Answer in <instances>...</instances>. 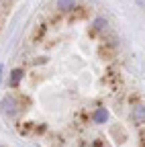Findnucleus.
<instances>
[{"mask_svg": "<svg viewBox=\"0 0 145 147\" xmlns=\"http://www.w3.org/2000/svg\"><path fill=\"white\" fill-rule=\"evenodd\" d=\"M141 139H143V141H145V135H143V137H141ZM143 147H145V143H143Z\"/></svg>", "mask_w": 145, "mask_h": 147, "instance_id": "6e6552de", "label": "nucleus"}, {"mask_svg": "<svg viewBox=\"0 0 145 147\" xmlns=\"http://www.w3.org/2000/svg\"><path fill=\"white\" fill-rule=\"evenodd\" d=\"M0 106H2V108H4V113H8L10 117H14V115H16V102H14V98H12V96H6V98L2 100V104H0Z\"/></svg>", "mask_w": 145, "mask_h": 147, "instance_id": "f257e3e1", "label": "nucleus"}, {"mask_svg": "<svg viewBox=\"0 0 145 147\" xmlns=\"http://www.w3.org/2000/svg\"><path fill=\"white\" fill-rule=\"evenodd\" d=\"M133 121H135L137 127H143V125H145V108H143V106H135V110H133Z\"/></svg>", "mask_w": 145, "mask_h": 147, "instance_id": "f03ea898", "label": "nucleus"}, {"mask_svg": "<svg viewBox=\"0 0 145 147\" xmlns=\"http://www.w3.org/2000/svg\"><path fill=\"white\" fill-rule=\"evenodd\" d=\"M94 121H96V123H106V121H108L106 108H98V110H96V113H94Z\"/></svg>", "mask_w": 145, "mask_h": 147, "instance_id": "39448f33", "label": "nucleus"}, {"mask_svg": "<svg viewBox=\"0 0 145 147\" xmlns=\"http://www.w3.org/2000/svg\"><path fill=\"white\" fill-rule=\"evenodd\" d=\"M74 6H76V0H57V8L63 10V12L74 10Z\"/></svg>", "mask_w": 145, "mask_h": 147, "instance_id": "7ed1b4c3", "label": "nucleus"}, {"mask_svg": "<svg viewBox=\"0 0 145 147\" xmlns=\"http://www.w3.org/2000/svg\"><path fill=\"white\" fill-rule=\"evenodd\" d=\"M0 147H4V145H0Z\"/></svg>", "mask_w": 145, "mask_h": 147, "instance_id": "1a4fd4ad", "label": "nucleus"}, {"mask_svg": "<svg viewBox=\"0 0 145 147\" xmlns=\"http://www.w3.org/2000/svg\"><path fill=\"white\" fill-rule=\"evenodd\" d=\"M0 80H2V65H0Z\"/></svg>", "mask_w": 145, "mask_h": 147, "instance_id": "0eeeda50", "label": "nucleus"}, {"mask_svg": "<svg viewBox=\"0 0 145 147\" xmlns=\"http://www.w3.org/2000/svg\"><path fill=\"white\" fill-rule=\"evenodd\" d=\"M106 27V21H104V18H96V21H94V29L96 31H102Z\"/></svg>", "mask_w": 145, "mask_h": 147, "instance_id": "423d86ee", "label": "nucleus"}, {"mask_svg": "<svg viewBox=\"0 0 145 147\" xmlns=\"http://www.w3.org/2000/svg\"><path fill=\"white\" fill-rule=\"evenodd\" d=\"M21 80H23V69H14V71L10 74V82H8V84L14 88V86H19Z\"/></svg>", "mask_w": 145, "mask_h": 147, "instance_id": "20e7f679", "label": "nucleus"}]
</instances>
